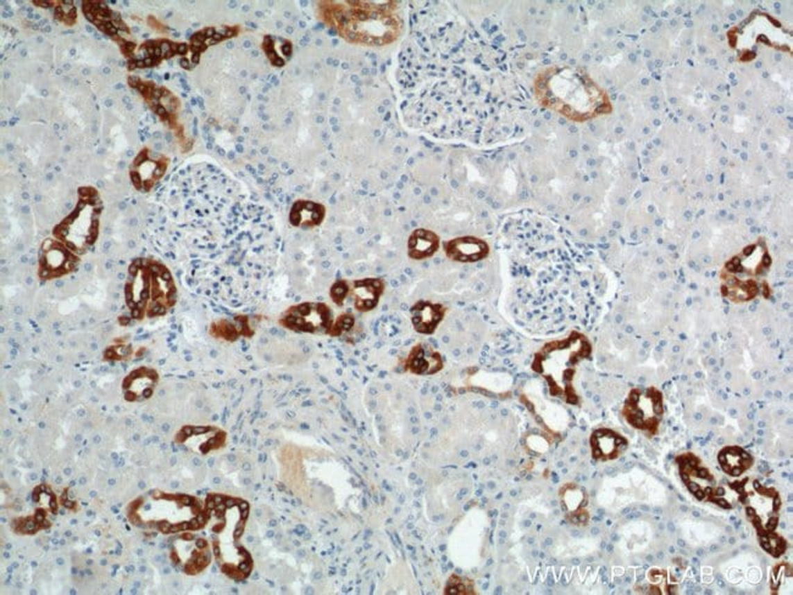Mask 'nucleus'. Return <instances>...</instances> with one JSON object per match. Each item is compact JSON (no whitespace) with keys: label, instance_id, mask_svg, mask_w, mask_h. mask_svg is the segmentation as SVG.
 <instances>
[{"label":"nucleus","instance_id":"obj_1","mask_svg":"<svg viewBox=\"0 0 793 595\" xmlns=\"http://www.w3.org/2000/svg\"><path fill=\"white\" fill-rule=\"evenodd\" d=\"M400 1L323 0L318 19L350 44L384 46L400 38L404 20Z\"/></svg>","mask_w":793,"mask_h":595},{"label":"nucleus","instance_id":"obj_2","mask_svg":"<svg viewBox=\"0 0 793 595\" xmlns=\"http://www.w3.org/2000/svg\"><path fill=\"white\" fill-rule=\"evenodd\" d=\"M534 93L540 105L570 121H590L613 111L608 93L576 66L543 69L536 75Z\"/></svg>","mask_w":793,"mask_h":595},{"label":"nucleus","instance_id":"obj_3","mask_svg":"<svg viewBox=\"0 0 793 595\" xmlns=\"http://www.w3.org/2000/svg\"><path fill=\"white\" fill-rule=\"evenodd\" d=\"M773 257L763 238L748 244L728 259L719 273L720 295L736 305L751 303L757 298L769 299L773 294L768 275Z\"/></svg>","mask_w":793,"mask_h":595},{"label":"nucleus","instance_id":"obj_4","mask_svg":"<svg viewBox=\"0 0 793 595\" xmlns=\"http://www.w3.org/2000/svg\"><path fill=\"white\" fill-rule=\"evenodd\" d=\"M592 345L586 336L571 332L566 338L547 343L535 355L532 370L540 374L549 384L553 397L564 399L566 403H579L574 388L576 366L585 359H590Z\"/></svg>","mask_w":793,"mask_h":595},{"label":"nucleus","instance_id":"obj_5","mask_svg":"<svg viewBox=\"0 0 793 595\" xmlns=\"http://www.w3.org/2000/svg\"><path fill=\"white\" fill-rule=\"evenodd\" d=\"M77 196L76 205L53 228V236L65 243L77 255H82L98 241L104 204L98 189L93 186L78 188Z\"/></svg>","mask_w":793,"mask_h":595},{"label":"nucleus","instance_id":"obj_6","mask_svg":"<svg viewBox=\"0 0 793 595\" xmlns=\"http://www.w3.org/2000/svg\"><path fill=\"white\" fill-rule=\"evenodd\" d=\"M622 415L633 429L646 432L648 436H654L664 415L662 392L656 387L631 389L622 406Z\"/></svg>","mask_w":793,"mask_h":595},{"label":"nucleus","instance_id":"obj_7","mask_svg":"<svg viewBox=\"0 0 793 595\" xmlns=\"http://www.w3.org/2000/svg\"><path fill=\"white\" fill-rule=\"evenodd\" d=\"M336 318L326 303L305 302L292 305L281 315L278 325L292 332L326 334L331 337Z\"/></svg>","mask_w":793,"mask_h":595},{"label":"nucleus","instance_id":"obj_8","mask_svg":"<svg viewBox=\"0 0 793 595\" xmlns=\"http://www.w3.org/2000/svg\"><path fill=\"white\" fill-rule=\"evenodd\" d=\"M80 263V255L72 252L65 243L56 238H46L38 252L37 276L42 282L59 279L76 273Z\"/></svg>","mask_w":793,"mask_h":595},{"label":"nucleus","instance_id":"obj_9","mask_svg":"<svg viewBox=\"0 0 793 595\" xmlns=\"http://www.w3.org/2000/svg\"><path fill=\"white\" fill-rule=\"evenodd\" d=\"M445 257L461 264L479 263L490 255V244L475 236H461L443 243Z\"/></svg>","mask_w":793,"mask_h":595},{"label":"nucleus","instance_id":"obj_10","mask_svg":"<svg viewBox=\"0 0 793 595\" xmlns=\"http://www.w3.org/2000/svg\"><path fill=\"white\" fill-rule=\"evenodd\" d=\"M159 383V374L157 370L148 366L132 370L122 381L123 397L130 403L144 402L153 397Z\"/></svg>","mask_w":793,"mask_h":595},{"label":"nucleus","instance_id":"obj_11","mask_svg":"<svg viewBox=\"0 0 793 595\" xmlns=\"http://www.w3.org/2000/svg\"><path fill=\"white\" fill-rule=\"evenodd\" d=\"M384 291L386 282L382 278H359L349 281L348 298H352L357 311L370 313L377 308Z\"/></svg>","mask_w":793,"mask_h":595},{"label":"nucleus","instance_id":"obj_12","mask_svg":"<svg viewBox=\"0 0 793 595\" xmlns=\"http://www.w3.org/2000/svg\"><path fill=\"white\" fill-rule=\"evenodd\" d=\"M191 439H199L197 443L198 450L202 454H207L212 450L221 449L226 445L228 433L215 426L187 424L183 426L175 436L177 444H185Z\"/></svg>","mask_w":793,"mask_h":595},{"label":"nucleus","instance_id":"obj_13","mask_svg":"<svg viewBox=\"0 0 793 595\" xmlns=\"http://www.w3.org/2000/svg\"><path fill=\"white\" fill-rule=\"evenodd\" d=\"M405 371L416 376H432L443 368V359L438 352L426 343H418L405 358Z\"/></svg>","mask_w":793,"mask_h":595},{"label":"nucleus","instance_id":"obj_14","mask_svg":"<svg viewBox=\"0 0 793 595\" xmlns=\"http://www.w3.org/2000/svg\"><path fill=\"white\" fill-rule=\"evenodd\" d=\"M448 309L443 304L419 300L410 308L411 323L420 334H434L445 320Z\"/></svg>","mask_w":793,"mask_h":595},{"label":"nucleus","instance_id":"obj_15","mask_svg":"<svg viewBox=\"0 0 793 595\" xmlns=\"http://www.w3.org/2000/svg\"><path fill=\"white\" fill-rule=\"evenodd\" d=\"M209 333L212 338L223 340L228 343H233L241 337L252 338L255 334V329L252 325V318L247 315H237L233 320L223 318L212 321Z\"/></svg>","mask_w":793,"mask_h":595},{"label":"nucleus","instance_id":"obj_16","mask_svg":"<svg viewBox=\"0 0 793 595\" xmlns=\"http://www.w3.org/2000/svg\"><path fill=\"white\" fill-rule=\"evenodd\" d=\"M326 207L321 202L299 199L293 202L288 215L289 223L297 228L318 227L326 217Z\"/></svg>","mask_w":793,"mask_h":595},{"label":"nucleus","instance_id":"obj_17","mask_svg":"<svg viewBox=\"0 0 793 595\" xmlns=\"http://www.w3.org/2000/svg\"><path fill=\"white\" fill-rule=\"evenodd\" d=\"M626 445V439L611 429H597L591 436L592 454L597 460L615 459Z\"/></svg>","mask_w":793,"mask_h":595},{"label":"nucleus","instance_id":"obj_18","mask_svg":"<svg viewBox=\"0 0 793 595\" xmlns=\"http://www.w3.org/2000/svg\"><path fill=\"white\" fill-rule=\"evenodd\" d=\"M408 257L415 261H423L434 257L440 250L441 238L427 228H416L408 238Z\"/></svg>","mask_w":793,"mask_h":595},{"label":"nucleus","instance_id":"obj_19","mask_svg":"<svg viewBox=\"0 0 793 595\" xmlns=\"http://www.w3.org/2000/svg\"><path fill=\"white\" fill-rule=\"evenodd\" d=\"M725 472L740 476L752 465V458L740 448H726L719 456Z\"/></svg>","mask_w":793,"mask_h":595},{"label":"nucleus","instance_id":"obj_20","mask_svg":"<svg viewBox=\"0 0 793 595\" xmlns=\"http://www.w3.org/2000/svg\"><path fill=\"white\" fill-rule=\"evenodd\" d=\"M262 48H263V51H265V54L268 56L270 62H271L273 66H276V67H282L283 65H286V61L287 60H286L282 55L289 59L291 55H292V51H293V46H289V48H286V49H283V51H278V48L276 46V38H273L271 35H265V37H264Z\"/></svg>","mask_w":793,"mask_h":595},{"label":"nucleus","instance_id":"obj_21","mask_svg":"<svg viewBox=\"0 0 793 595\" xmlns=\"http://www.w3.org/2000/svg\"><path fill=\"white\" fill-rule=\"evenodd\" d=\"M126 339L123 337L114 339V344L109 345L103 354L104 360L115 363V361H125V360L131 359V356H133V347L131 344L126 343Z\"/></svg>","mask_w":793,"mask_h":595},{"label":"nucleus","instance_id":"obj_22","mask_svg":"<svg viewBox=\"0 0 793 595\" xmlns=\"http://www.w3.org/2000/svg\"><path fill=\"white\" fill-rule=\"evenodd\" d=\"M354 326H355V316L353 313H341L334 320L331 337L337 338V337H342L344 334H348L353 329Z\"/></svg>","mask_w":793,"mask_h":595},{"label":"nucleus","instance_id":"obj_23","mask_svg":"<svg viewBox=\"0 0 793 595\" xmlns=\"http://www.w3.org/2000/svg\"><path fill=\"white\" fill-rule=\"evenodd\" d=\"M349 281L348 279H337L330 287V298L334 305L339 308L343 307L346 300L348 299Z\"/></svg>","mask_w":793,"mask_h":595},{"label":"nucleus","instance_id":"obj_24","mask_svg":"<svg viewBox=\"0 0 793 595\" xmlns=\"http://www.w3.org/2000/svg\"><path fill=\"white\" fill-rule=\"evenodd\" d=\"M445 594H475V592L471 580H463L458 576H452L445 588Z\"/></svg>","mask_w":793,"mask_h":595},{"label":"nucleus","instance_id":"obj_25","mask_svg":"<svg viewBox=\"0 0 793 595\" xmlns=\"http://www.w3.org/2000/svg\"><path fill=\"white\" fill-rule=\"evenodd\" d=\"M148 22H149V25H151V27H153V28H154V30L159 31V32H167V27H165V26L162 25V22H159V21H157V19H155V17H153V16H149V19H148Z\"/></svg>","mask_w":793,"mask_h":595},{"label":"nucleus","instance_id":"obj_26","mask_svg":"<svg viewBox=\"0 0 793 595\" xmlns=\"http://www.w3.org/2000/svg\"><path fill=\"white\" fill-rule=\"evenodd\" d=\"M117 322H119L120 326L126 327V326H128V325H131L132 318L130 316V315H121V316H119V318H117Z\"/></svg>","mask_w":793,"mask_h":595},{"label":"nucleus","instance_id":"obj_27","mask_svg":"<svg viewBox=\"0 0 793 595\" xmlns=\"http://www.w3.org/2000/svg\"><path fill=\"white\" fill-rule=\"evenodd\" d=\"M82 4H83V6H82V8H83V12H85V14H88V12H92V11H93V8H94V6H93V3H92V1H89V0H86V1H83V3H82Z\"/></svg>","mask_w":793,"mask_h":595},{"label":"nucleus","instance_id":"obj_28","mask_svg":"<svg viewBox=\"0 0 793 595\" xmlns=\"http://www.w3.org/2000/svg\"><path fill=\"white\" fill-rule=\"evenodd\" d=\"M188 51H189V46H188L186 43H180V46H178V51H177V54L185 56L186 54H187Z\"/></svg>","mask_w":793,"mask_h":595},{"label":"nucleus","instance_id":"obj_29","mask_svg":"<svg viewBox=\"0 0 793 595\" xmlns=\"http://www.w3.org/2000/svg\"><path fill=\"white\" fill-rule=\"evenodd\" d=\"M139 83H141V78H138V77H128V85H130V87H132V88L137 89Z\"/></svg>","mask_w":793,"mask_h":595},{"label":"nucleus","instance_id":"obj_30","mask_svg":"<svg viewBox=\"0 0 793 595\" xmlns=\"http://www.w3.org/2000/svg\"><path fill=\"white\" fill-rule=\"evenodd\" d=\"M33 4H35V6H42V8H49V6H51V1H44V0H35V1H33Z\"/></svg>","mask_w":793,"mask_h":595},{"label":"nucleus","instance_id":"obj_31","mask_svg":"<svg viewBox=\"0 0 793 595\" xmlns=\"http://www.w3.org/2000/svg\"><path fill=\"white\" fill-rule=\"evenodd\" d=\"M146 352H147V349L143 348V347H142V348H139L138 350H137L136 353H135V355H136L137 359H141L142 356L146 354Z\"/></svg>","mask_w":793,"mask_h":595},{"label":"nucleus","instance_id":"obj_32","mask_svg":"<svg viewBox=\"0 0 793 595\" xmlns=\"http://www.w3.org/2000/svg\"><path fill=\"white\" fill-rule=\"evenodd\" d=\"M143 67H146L144 60H137V69H143Z\"/></svg>","mask_w":793,"mask_h":595},{"label":"nucleus","instance_id":"obj_33","mask_svg":"<svg viewBox=\"0 0 793 595\" xmlns=\"http://www.w3.org/2000/svg\"><path fill=\"white\" fill-rule=\"evenodd\" d=\"M123 101H125V103H126V104H130V98H127V96H125V98H123Z\"/></svg>","mask_w":793,"mask_h":595},{"label":"nucleus","instance_id":"obj_34","mask_svg":"<svg viewBox=\"0 0 793 595\" xmlns=\"http://www.w3.org/2000/svg\"><path fill=\"white\" fill-rule=\"evenodd\" d=\"M44 32H51V27H49V26L44 27Z\"/></svg>","mask_w":793,"mask_h":595},{"label":"nucleus","instance_id":"obj_35","mask_svg":"<svg viewBox=\"0 0 793 595\" xmlns=\"http://www.w3.org/2000/svg\"><path fill=\"white\" fill-rule=\"evenodd\" d=\"M106 106H112V101H106Z\"/></svg>","mask_w":793,"mask_h":595},{"label":"nucleus","instance_id":"obj_36","mask_svg":"<svg viewBox=\"0 0 793 595\" xmlns=\"http://www.w3.org/2000/svg\"><path fill=\"white\" fill-rule=\"evenodd\" d=\"M87 31H89V32H93V28H92L91 26H87Z\"/></svg>","mask_w":793,"mask_h":595},{"label":"nucleus","instance_id":"obj_37","mask_svg":"<svg viewBox=\"0 0 793 595\" xmlns=\"http://www.w3.org/2000/svg\"><path fill=\"white\" fill-rule=\"evenodd\" d=\"M104 72H105V74H109V72H110V69L105 67V69H104Z\"/></svg>","mask_w":793,"mask_h":595},{"label":"nucleus","instance_id":"obj_38","mask_svg":"<svg viewBox=\"0 0 793 595\" xmlns=\"http://www.w3.org/2000/svg\"><path fill=\"white\" fill-rule=\"evenodd\" d=\"M117 89H120V88H122V85H117Z\"/></svg>","mask_w":793,"mask_h":595}]
</instances>
